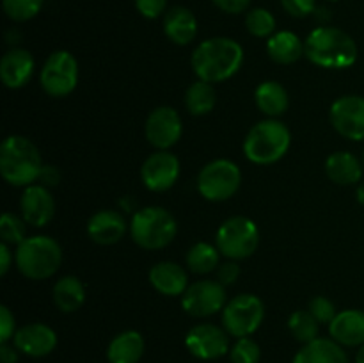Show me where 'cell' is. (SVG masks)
<instances>
[{
    "label": "cell",
    "instance_id": "obj_33",
    "mask_svg": "<svg viewBox=\"0 0 364 363\" xmlns=\"http://www.w3.org/2000/svg\"><path fill=\"white\" fill-rule=\"evenodd\" d=\"M0 238L9 246H20L27 238V223H25L23 217L20 219L11 212L4 214L2 219H0Z\"/></svg>",
    "mask_w": 364,
    "mask_h": 363
},
{
    "label": "cell",
    "instance_id": "obj_12",
    "mask_svg": "<svg viewBox=\"0 0 364 363\" xmlns=\"http://www.w3.org/2000/svg\"><path fill=\"white\" fill-rule=\"evenodd\" d=\"M331 123L334 130L350 141H364V98L347 95L331 105Z\"/></svg>",
    "mask_w": 364,
    "mask_h": 363
},
{
    "label": "cell",
    "instance_id": "obj_44",
    "mask_svg": "<svg viewBox=\"0 0 364 363\" xmlns=\"http://www.w3.org/2000/svg\"><path fill=\"white\" fill-rule=\"evenodd\" d=\"M39 180H41V185H45V187L46 185H55L59 182V173L52 166H45Z\"/></svg>",
    "mask_w": 364,
    "mask_h": 363
},
{
    "label": "cell",
    "instance_id": "obj_5",
    "mask_svg": "<svg viewBox=\"0 0 364 363\" xmlns=\"http://www.w3.org/2000/svg\"><path fill=\"white\" fill-rule=\"evenodd\" d=\"M290 142L291 135L287 125L269 117L249 130L244 141V153L252 164L267 166L283 159L290 148Z\"/></svg>",
    "mask_w": 364,
    "mask_h": 363
},
{
    "label": "cell",
    "instance_id": "obj_10",
    "mask_svg": "<svg viewBox=\"0 0 364 363\" xmlns=\"http://www.w3.org/2000/svg\"><path fill=\"white\" fill-rule=\"evenodd\" d=\"M41 88L53 98H64L78 84V63L68 50L50 53L41 70Z\"/></svg>",
    "mask_w": 364,
    "mask_h": 363
},
{
    "label": "cell",
    "instance_id": "obj_21",
    "mask_svg": "<svg viewBox=\"0 0 364 363\" xmlns=\"http://www.w3.org/2000/svg\"><path fill=\"white\" fill-rule=\"evenodd\" d=\"M149 283L164 295H183L188 287L187 273L174 262H159L149 270Z\"/></svg>",
    "mask_w": 364,
    "mask_h": 363
},
{
    "label": "cell",
    "instance_id": "obj_2",
    "mask_svg": "<svg viewBox=\"0 0 364 363\" xmlns=\"http://www.w3.org/2000/svg\"><path fill=\"white\" fill-rule=\"evenodd\" d=\"M304 56L327 70H347L358 60V45L345 31L316 27L304 41Z\"/></svg>",
    "mask_w": 364,
    "mask_h": 363
},
{
    "label": "cell",
    "instance_id": "obj_7",
    "mask_svg": "<svg viewBox=\"0 0 364 363\" xmlns=\"http://www.w3.org/2000/svg\"><path fill=\"white\" fill-rule=\"evenodd\" d=\"M259 230L252 219L233 216L224 221L215 235V246L230 260L249 258L258 249Z\"/></svg>",
    "mask_w": 364,
    "mask_h": 363
},
{
    "label": "cell",
    "instance_id": "obj_19",
    "mask_svg": "<svg viewBox=\"0 0 364 363\" xmlns=\"http://www.w3.org/2000/svg\"><path fill=\"white\" fill-rule=\"evenodd\" d=\"M128 230L127 219L116 210H100L89 219L87 233L92 242L100 246H110L119 242Z\"/></svg>",
    "mask_w": 364,
    "mask_h": 363
},
{
    "label": "cell",
    "instance_id": "obj_37",
    "mask_svg": "<svg viewBox=\"0 0 364 363\" xmlns=\"http://www.w3.org/2000/svg\"><path fill=\"white\" fill-rule=\"evenodd\" d=\"M284 11L295 18H304L315 11L316 0H281Z\"/></svg>",
    "mask_w": 364,
    "mask_h": 363
},
{
    "label": "cell",
    "instance_id": "obj_20",
    "mask_svg": "<svg viewBox=\"0 0 364 363\" xmlns=\"http://www.w3.org/2000/svg\"><path fill=\"white\" fill-rule=\"evenodd\" d=\"M329 333L334 342L347 347L364 344V312L363 310H343L329 324Z\"/></svg>",
    "mask_w": 364,
    "mask_h": 363
},
{
    "label": "cell",
    "instance_id": "obj_4",
    "mask_svg": "<svg viewBox=\"0 0 364 363\" xmlns=\"http://www.w3.org/2000/svg\"><path fill=\"white\" fill-rule=\"evenodd\" d=\"M14 262L18 270L28 280H46L53 276L60 267L63 249L52 237L34 235L16 246Z\"/></svg>",
    "mask_w": 364,
    "mask_h": 363
},
{
    "label": "cell",
    "instance_id": "obj_27",
    "mask_svg": "<svg viewBox=\"0 0 364 363\" xmlns=\"http://www.w3.org/2000/svg\"><path fill=\"white\" fill-rule=\"evenodd\" d=\"M255 100L258 109L269 117L281 116L288 109V93L284 85L276 80H267L256 88Z\"/></svg>",
    "mask_w": 364,
    "mask_h": 363
},
{
    "label": "cell",
    "instance_id": "obj_8",
    "mask_svg": "<svg viewBox=\"0 0 364 363\" xmlns=\"http://www.w3.org/2000/svg\"><path fill=\"white\" fill-rule=\"evenodd\" d=\"M242 184V171L233 160L217 159L206 164L198 177V191L208 201L233 198Z\"/></svg>",
    "mask_w": 364,
    "mask_h": 363
},
{
    "label": "cell",
    "instance_id": "obj_46",
    "mask_svg": "<svg viewBox=\"0 0 364 363\" xmlns=\"http://www.w3.org/2000/svg\"><path fill=\"white\" fill-rule=\"evenodd\" d=\"M355 363H364V344L359 347L358 354H355Z\"/></svg>",
    "mask_w": 364,
    "mask_h": 363
},
{
    "label": "cell",
    "instance_id": "obj_40",
    "mask_svg": "<svg viewBox=\"0 0 364 363\" xmlns=\"http://www.w3.org/2000/svg\"><path fill=\"white\" fill-rule=\"evenodd\" d=\"M238 276H240V267H238V263L235 262V260L224 262L223 265H219V269H217V278H219V281L224 287H226V285H233L235 281L238 280Z\"/></svg>",
    "mask_w": 364,
    "mask_h": 363
},
{
    "label": "cell",
    "instance_id": "obj_25",
    "mask_svg": "<svg viewBox=\"0 0 364 363\" xmlns=\"http://www.w3.org/2000/svg\"><path fill=\"white\" fill-rule=\"evenodd\" d=\"M142 354H144V338L134 330L116 335L107 349L109 363H139Z\"/></svg>",
    "mask_w": 364,
    "mask_h": 363
},
{
    "label": "cell",
    "instance_id": "obj_23",
    "mask_svg": "<svg viewBox=\"0 0 364 363\" xmlns=\"http://www.w3.org/2000/svg\"><path fill=\"white\" fill-rule=\"evenodd\" d=\"M294 363H348L347 352L333 338H316L302 345Z\"/></svg>",
    "mask_w": 364,
    "mask_h": 363
},
{
    "label": "cell",
    "instance_id": "obj_34",
    "mask_svg": "<svg viewBox=\"0 0 364 363\" xmlns=\"http://www.w3.org/2000/svg\"><path fill=\"white\" fill-rule=\"evenodd\" d=\"M45 0H2V7L13 21H27L41 11Z\"/></svg>",
    "mask_w": 364,
    "mask_h": 363
},
{
    "label": "cell",
    "instance_id": "obj_1",
    "mask_svg": "<svg viewBox=\"0 0 364 363\" xmlns=\"http://www.w3.org/2000/svg\"><path fill=\"white\" fill-rule=\"evenodd\" d=\"M244 63V48L230 38H210L199 43L192 53V70L199 80L224 82L233 77Z\"/></svg>",
    "mask_w": 364,
    "mask_h": 363
},
{
    "label": "cell",
    "instance_id": "obj_14",
    "mask_svg": "<svg viewBox=\"0 0 364 363\" xmlns=\"http://www.w3.org/2000/svg\"><path fill=\"white\" fill-rule=\"evenodd\" d=\"M228 331L219 326L205 322L192 327L185 337V345L188 352L199 359H219L230 349Z\"/></svg>",
    "mask_w": 364,
    "mask_h": 363
},
{
    "label": "cell",
    "instance_id": "obj_18",
    "mask_svg": "<svg viewBox=\"0 0 364 363\" xmlns=\"http://www.w3.org/2000/svg\"><path fill=\"white\" fill-rule=\"evenodd\" d=\"M34 73V57L25 48H11L0 60V78L9 89H20Z\"/></svg>",
    "mask_w": 364,
    "mask_h": 363
},
{
    "label": "cell",
    "instance_id": "obj_15",
    "mask_svg": "<svg viewBox=\"0 0 364 363\" xmlns=\"http://www.w3.org/2000/svg\"><path fill=\"white\" fill-rule=\"evenodd\" d=\"M146 139L156 149H169L183 134L181 117L173 107H156L146 120Z\"/></svg>",
    "mask_w": 364,
    "mask_h": 363
},
{
    "label": "cell",
    "instance_id": "obj_9",
    "mask_svg": "<svg viewBox=\"0 0 364 363\" xmlns=\"http://www.w3.org/2000/svg\"><path fill=\"white\" fill-rule=\"evenodd\" d=\"M265 306L255 294L235 295L223 310L224 330L235 338L251 337L263 322Z\"/></svg>",
    "mask_w": 364,
    "mask_h": 363
},
{
    "label": "cell",
    "instance_id": "obj_47",
    "mask_svg": "<svg viewBox=\"0 0 364 363\" xmlns=\"http://www.w3.org/2000/svg\"><path fill=\"white\" fill-rule=\"evenodd\" d=\"M363 164H364V155H363Z\"/></svg>",
    "mask_w": 364,
    "mask_h": 363
},
{
    "label": "cell",
    "instance_id": "obj_16",
    "mask_svg": "<svg viewBox=\"0 0 364 363\" xmlns=\"http://www.w3.org/2000/svg\"><path fill=\"white\" fill-rule=\"evenodd\" d=\"M21 217L31 226H46L55 216V199L45 185H28L20 199Z\"/></svg>",
    "mask_w": 364,
    "mask_h": 363
},
{
    "label": "cell",
    "instance_id": "obj_3",
    "mask_svg": "<svg viewBox=\"0 0 364 363\" xmlns=\"http://www.w3.org/2000/svg\"><path fill=\"white\" fill-rule=\"evenodd\" d=\"M39 149L23 135H9L0 146V173L14 187H28L43 173Z\"/></svg>",
    "mask_w": 364,
    "mask_h": 363
},
{
    "label": "cell",
    "instance_id": "obj_42",
    "mask_svg": "<svg viewBox=\"0 0 364 363\" xmlns=\"http://www.w3.org/2000/svg\"><path fill=\"white\" fill-rule=\"evenodd\" d=\"M11 260H13V253H11L9 244L2 242L0 244V274L6 276L7 270L11 269Z\"/></svg>",
    "mask_w": 364,
    "mask_h": 363
},
{
    "label": "cell",
    "instance_id": "obj_11",
    "mask_svg": "<svg viewBox=\"0 0 364 363\" xmlns=\"http://www.w3.org/2000/svg\"><path fill=\"white\" fill-rule=\"evenodd\" d=\"M228 305L226 288L220 281L201 280L188 285L181 295V308L192 317H210Z\"/></svg>",
    "mask_w": 364,
    "mask_h": 363
},
{
    "label": "cell",
    "instance_id": "obj_26",
    "mask_svg": "<svg viewBox=\"0 0 364 363\" xmlns=\"http://www.w3.org/2000/svg\"><path fill=\"white\" fill-rule=\"evenodd\" d=\"M267 52L277 64H294L304 56V43L291 31L276 32L267 41Z\"/></svg>",
    "mask_w": 364,
    "mask_h": 363
},
{
    "label": "cell",
    "instance_id": "obj_30",
    "mask_svg": "<svg viewBox=\"0 0 364 363\" xmlns=\"http://www.w3.org/2000/svg\"><path fill=\"white\" fill-rule=\"evenodd\" d=\"M220 251L217 246L208 244V242H198L192 246L187 253V267L194 274H208L219 267Z\"/></svg>",
    "mask_w": 364,
    "mask_h": 363
},
{
    "label": "cell",
    "instance_id": "obj_38",
    "mask_svg": "<svg viewBox=\"0 0 364 363\" xmlns=\"http://www.w3.org/2000/svg\"><path fill=\"white\" fill-rule=\"evenodd\" d=\"M135 7L144 18L155 20L166 11L167 0H135Z\"/></svg>",
    "mask_w": 364,
    "mask_h": 363
},
{
    "label": "cell",
    "instance_id": "obj_36",
    "mask_svg": "<svg viewBox=\"0 0 364 363\" xmlns=\"http://www.w3.org/2000/svg\"><path fill=\"white\" fill-rule=\"evenodd\" d=\"M308 310L313 313V317H315L320 324H331L334 320V317L338 315L333 301H329V299L323 298V295L313 298L311 301H309Z\"/></svg>",
    "mask_w": 364,
    "mask_h": 363
},
{
    "label": "cell",
    "instance_id": "obj_13",
    "mask_svg": "<svg viewBox=\"0 0 364 363\" xmlns=\"http://www.w3.org/2000/svg\"><path fill=\"white\" fill-rule=\"evenodd\" d=\"M141 178L149 191H167L180 178V160L169 149H156L142 164Z\"/></svg>",
    "mask_w": 364,
    "mask_h": 363
},
{
    "label": "cell",
    "instance_id": "obj_28",
    "mask_svg": "<svg viewBox=\"0 0 364 363\" xmlns=\"http://www.w3.org/2000/svg\"><path fill=\"white\" fill-rule=\"evenodd\" d=\"M84 301L85 287L77 276H64L53 285V302L60 312H77Z\"/></svg>",
    "mask_w": 364,
    "mask_h": 363
},
{
    "label": "cell",
    "instance_id": "obj_45",
    "mask_svg": "<svg viewBox=\"0 0 364 363\" xmlns=\"http://www.w3.org/2000/svg\"><path fill=\"white\" fill-rule=\"evenodd\" d=\"M355 198H358V201L364 206V180L358 185V191H355Z\"/></svg>",
    "mask_w": 364,
    "mask_h": 363
},
{
    "label": "cell",
    "instance_id": "obj_32",
    "mask_svg": "<svg viewBox=\"0 0 364 363\" xmlns=\"http://www.w3.org/2000/svg\"><path fill=\"white\" fill-rule=\"evenodd\" d=\"M245 27L256 38H270L276 31V18L263 7H255L245 16Z\"/></svg>",
    "mask_w": 364,
    "mask_h": 363
},
{
    "label": "cell",
    "instance_id": "obj_31",
    "mask_svg": "<svg viewBox=\"0 0 364 363\" xmlns=\"http://www.w3.org/2000/svg\"><path fill=\"white\" fill-rule=\"evenodd\" d=\"M318 324L320 322L309 310H297L288 319V330L294 335L295 340L301 344H309L318 338Z\"/></svg>",
    "mask_w": 364,
    "mask_h": 363
},
{
    "label": "cell",
    "instance_id": "obj_43",
    "mask_svg": "<svg viewBox=\"0 0 364 363\" xmlns=\"http://www.w3.org/2000/svg\"><path fill=\"white\" fill-rule=\"evenodd\" d=\"M0 362L2 363H16L18 362V349L11 347L9 344L0 345Z\"/></svg>",
    "mask_w": 364,
    "mask_h": 363
},
{
    "label": "cell",
    "instance_id": "obj_24",
    "mask_svg": "<svg viewBox=\"0 0 364 363\" xmlns=\"http://www.w3.org/2000/svg\"><path fill=\"white\" fill-rule=\"evenodd\" d=\"M326 173L334 184L354 185L363 178V164L350 152H334L326 160Z\"/></svg>",
    "mask_w": 364,
    "mask_h": 363
},
{
    "label": "cell",
    "instance_id": "obj_22",
    "mask_svg": "<svg viewBox=\"0 0 364 363\" xmlns=\"http://www.w3.org/2000/svg\"><path fill=\"white\" fill-rule=\"evenodd\" d=\"M164 32L176 45H188L198 34V20L194 13L183 6H174L167 9L164 16Z\"/></svg>",
    "mask_w": 364,
    "mask_h": 363
},
{
    "label": "cell",
    "instance_id": "obj_39",
    "mask_svg": "<svg viewBox=\"0 0 364 363\" xmlns=\"http://www.w3.org/2000/svg\"><path fill=\"white\" fill-rule=\"evenodd\" d=\"M14 315L7 306H0V342L6 344L14 337Z\"/></svg>",
    "mask_w": 364,
    "mask_h": 363
},
{
    "label": "cell",
    "instance_id": "obj_41",
    "mask_svg": "<svg viewBox=\"0 0 364 363\" xmlns=\"http://www.w3.org/2000/svg\"><path fill=\"white\" fill-rule=\"evenodd\" d=\"M220 11L224 13H230V14H238L242 11H245L251 4V0H212Z\"/></svg>",
    "mask_w": 364,
    "mask_h": 363
},
{
    "label": "cell",
    "instance_id": "obj_35",
    "mask_svg": "<svg viewBox=\"0 0 364 363\" xmlns=\"http://www.w3.org/2000/svg\"><path fill=\"white\" fill-rule=\"evenodd\" d=\"M259 345L251 337L238 338L230 351L231 363H259Z\"/></svg>",
    "mask_w": 364,
    "mask_h": 363
},
{
    "label": "cell",
    "instance_id": "obj_6",
    "mask_svg": "<svg viewBox=\"0 0 364 363\" xmlns=\"http://www.w3.org/2000/svg\"><path fill=\"white\" fill-rule=\"evenodd\" d=\"M176 219L164 206H144L130 221V235L142 249H162L174 241Z\"/></svg>",
    "mask_w": 364,
    "mask_h": 363
},
{
    "label": "cell",
    "instance_id": "obj_17",
    "mask_svg": "<svg viewBox=\"0 0 364 363\" xmlns=\"http://www.w3.org/2000/svg\"><path fill=\"white\" fill-rule=\"evenodd\" d=\"M13 342L14 347L23 354L31 358H43L57 347V333L46 324L34 322L16 330Z\"/></svg>",
    "mask_w": 364,
    "mask_h": 363
},
{
    "label": "cell",
    "instance_id": "obj_29",
    "mask_svg": "<svg viewBox=\"0 0 364 363\" xmlns=\"http://www.w3.org/2000/svg\"><path fill=\"white\" fill-rule=\"evenodd\" d=\"M217 95L213 84L205 80H198L188 85L185 93V107L192 116H205L215 107Z\"/></svg>",
    "mask_w": 364,
    "mask_h": 363
}]
</instances>
